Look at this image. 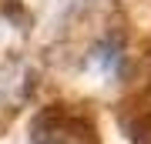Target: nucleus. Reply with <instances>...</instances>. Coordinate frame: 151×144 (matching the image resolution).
Segmentation results:
<instances>
[{"instance_id":"nucleus-1","label":"nucleus","mask_w":151,"mask_h":144,"mask_svg":"<svg viewBox=\"0 0 151 144\" xmlns=\"http://www.w3.org/2000/svg\"><path fill=\"white\" fill-rule=\"evenodd\" d=\"M34 144H94V128L81 114L54 107L34 124Z\"/></svg>"}]
</instances>
